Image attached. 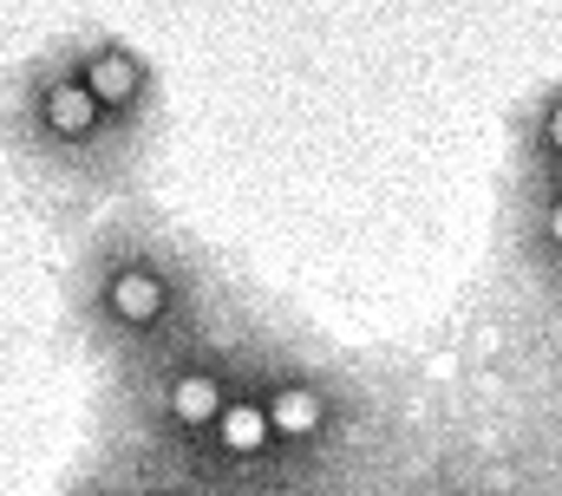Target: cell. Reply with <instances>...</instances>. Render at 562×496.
Segmentation results:
<instances>
[{
    "label": "cell",
    "instance_id": "obj_5",
    "mask_svg": "<svg viewBox=\"0 0 562 496\" xmlns=\"http://www.w3.org/2000/svg\"><path fill=\"white\" fill-rule=\"evenodd\" d=\"M66 53H72L79 79L92 86V99L125 131H138L144 112L157 105V72H150V59H144L138 46H125V40H72Z\"/></svg>",
    "mask_w": 562,
    "mask_h": 496
},
{
    "label": "cell",
    "instance_id": "obj_4",
    "mask_svg": "<svg viewBox=\"0 0 562 496\" xmlns=\"http://www.w3.org/2000/svg\"><path fill=\"white\" fill-rule=\"evenodd\" d=\"M262 398H269V431H276L281 464H327L347 444V425L360 412L353 385L334 367L281 353V347L262 367Z\"/></svg>",
    "mask_w": 562,
    "mask_h": 496
},
{
    "label": "cell",
    "instance_id": "obj_2",
    "mask_svg": "<svg viewBox=\"0 0 562 496\" xmlns=\"http://www.w3.org/2000/svg\"><path fill=\"white\" fill-rule=\"evenodd\" d=\"M13 137L26 157H40L53 177H72V183H99L105 170L125 164V124L112 119L92 86L79 79L72 53H46L33 59L20 79H13Z\"/></svg>",
    "mask_w": 562,
    "mask_h": 496
},
{
    "label": "cell",
    "instance_id": "obj_8",
    "mask_svg": "<svg viewBox=\"0 0 562 496\" xmlns=\"http://www.w3.org/2000/svg\"><path fill=\"white\" fill-rule=\"evenodd\" d=\"M524 170L530 177H562V86H550L524 112Z\"/></svg>",
    "mask_w": 562,
    "mask_h": 496
},
{
    "label": "cell",
    "instance_id": "obj_1",
    "mask_svg": "<svg viewBox=\"0 0 562 496\" xmlns=\"http://www.w3.org/2000/svg\"><path fill=\"white\" fill-rule=\"evenodd\" d=\"M86 320L105 347L132 353V360H157L170 347L190 340V314H196V281L183 268L177 248L138 229H112L105 248L86 268Z\"/></svg>",
    "mask_w": 562,
    "mask_h": 496
},
{
    "label": "cell",
    "instance_id": "obj_6",
    "mask_svg": "<svg viewBox=\"0 0 562 496\" xmlns=\"http://www.w3.org/2000/svg\"><path fill=\"white\" fill-rule=\"evenodd\" d=\"M223 471H262V464H281L276 451V431H269V398H262V367L243 372V385L229 392L210 444H203Z\"/></svg>",
    "mask_w": 562,
    "mask_h": 496
},
{
    "label": "cell",
    "instance_id": "obj_9",
    "mask_svg": "<svg viewBox=\"0 0 562 496\" xmlns=\"http://www.w3.org/2000/svg\"><path fill=\"white\" fill-rule=\"evenodd\" d=\"M413 496H510V491L491 484V477H477V471H438V477L413 484Z\"/></svg>",
    "mask_w": 562,
    "mask_h": 496
},
{
    "label": "cell",
    "instance_id": "obj_7",
    "mask_svg": "<svg viewBox=\"0 0 562 496\" xmlns=\"http://www.w3.org/2000/svg\"><path fill=\"white\" fill-rule=\"evenodd\" d=\"M524 255L550 288H562V177L524 183Z\"/></svg>",
    "mask_w": 562,
    "mask_h": 496
},
{
    "label": "cell",
    "instance_id": "obj_10",
    "mask_svg": "<svg viewBox=\"0 0 562 496\" xmlns=\"http://www.w3.org/2000/svg\"><path fill=\"white\" fill-rule=\"evenodd\" d=\"M86 496H112V491H86Z\"/></svg>",
    "mask_w": 562,
    "mask_h": 496
},
{
    "label": "cell",
    "instance_id": "obj_3",
    "mask_svg": "<svg viewBox=\"0 0 562 496\" xmlns=\"http://www.w3.org/2000/svg\"><path fill=\"white\" fill-rule=\"evenodd\" d=\"M243 360L223 347V340H183L157 360H144V392H138V412L150 425V438L164 451H203L229 392L243 385Z\"/></svg>",
    "mask_w": 562,
    "mask_h": 496
}]
</instances>
